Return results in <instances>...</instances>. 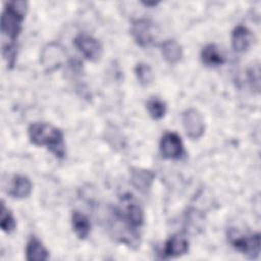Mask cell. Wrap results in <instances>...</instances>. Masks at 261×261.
<instances>
[{"label": "cell", "instance_id": "obj_17", "mask_svg": "<svg viewBox=\"0 0 261 261\" xmlns=\"http://www.w3.org/2000/svg\"><path fill=\"white\" fill-rule=\"evenodd\" d=\"M71 226L76 237L81 240L87 239L90 234L91 223L89 219L79 211H74L71 215Z\"/></svg>", "mask_w": 261, "mask_h": 261}, {"label": "cell", "instance_id": "obj_4", "mask_svg": "<svg viewBox=\"0 0 261 261\" xmlns=\"http://www.w3.org/2000/svg\"><path fill=\"white\" fill-rule=\"evenodd\" d=\"M229 242L231 246L239 252L243 253L251 259H255L260 253V233L237 236L229 234Z\"/></svg>", "mask_w": 261, "mask_h": 261}, {"label": "cell", "instance_id": "obj_7", "mask_svg": "<svg viewBox=\"0 0 261 261\" xmlns=\"http://www.w3.org/2000/svg\"><path fill=\"white\" fill-rule=\"evenodd\" d=\"M74 45L83 56L90 61H98L101 58L103 48L101 43L94 37L81 33L74 38Z\"/></svg>", "mask_w": 261, "mask_h": 261}, {"label": "cell", "instance_id": "obj_20", "mask_svg": "<svg viewBox=\"0 0 261 261\" xmlns=\"http://www.w3.org/2000/svg\"><path fill=\"white\" fill-rule=\"evenodd\" d=\"M0 225H1V229L6 233H10L11 231H13L16 226V222H15V219H14L12 213L8 210V208H6V206L3 202L1 204Z\"/></svg>", "mask_w": 261, "mask_h": 261}, {"label": "cell", "instance_id": "obj_2", "mask_svg": "<svg viewBox=\"0 0 261 261\" xmlns=\"http://www.w3.org/2000/svg\"><path fill=\"white\" fill-rule=\"evenodd\" d=\"M27 11L28 2L25 1L16 0L6 3L1 15V33L9 43H15L20 34Z\"/></svg>", "mask_w": 261, "mask_h": 261}, {"label": "cell", "instance_id": "obj_9", "mask_svg": "<svg viewBox=\"0 0 261 261\" xmlns=\"http://www.w3.org/2000/svg\"><path fill=\"white\" fill-rule=\"evenodd\" d=\"M65 52L63 48L56 44V43H50L46 47H44L42 54H41V63L44 69L47 72H51L62 64L64 60Z\"/></svg>", "mask_w": 261, "mask_h": 261}, {"label": "cell", "instance_id": "obj_1", "mask_svg": "<svg viewBox=\"0 0 261 261\" xmlns=\"http://www.w3.org/2000/svg\"><path fill=\"white\" fill-rule=\"evenodd\" d=\"M28 134L34 145L47 147L58 158L65 156L64 137L58 127L47 122H35L29 126Z\"/></svg>", "mask_w": 261, "mask_h": 261}, {"label": "cell", "instance_id": "obj_16", "mask_svg": "<svg viewBox=\"0 0 261 261\" xmlns=\"http://www.w3.org/2000/svg\"><path fill=\"white\" fill-rule=\"evenodd\" d=\"M161 51L164 59L170 63L175 64L182 58V48L175 40H166L161 45Z\"/></svg>", "mask_w": 261, "mask_h": 261}, {"label": "cell", "instance_id": "obj_19", "mask_svg": "<svg viewBox=\"0 0 261 261\" xmlns=\"http://www.w3.org/2000/svg\"><path fill=\"white\" fill-rule=\"evenodd\" d=\"M135 73L139 83L143 86L150 85L154 80V73L151 66L145 62H140L136 65Z\"/></svg>", "mask_w": 261, "mask_h": 261}, {"label": "cell", "instance_id": "obj_22", "mask_svg": "<svg viewBox=\"0 0 261 261\" xmlns=\"http://www.w3.org/2000/svg\"><path fill=\"white\" fill-rule=\"evenodd\" d=\"M143 4L145 6H156L158 4V2H143Z\"/></svg>", "mask_w": 261, "mask_h": 261}, {"label": "cell", "instance_id": "obj_15", "mask_svg": "<svg viewBox=\"0 0 261 261\" xmlns=\"http://www.w3.org/2000/svg\"><path fill=\"white\" fill-rule=\"evenodd\" d=\"M25 256L29 261H45L49 258V252L44 245L34 237L31 238L27 244Z\"/></svg>", "mask_w": 261, "mask_h": 261}, {"label": "cell", "instance_id": "obj_6", "mask_svg": "<svg viewBox=\"0 0 261 261\" xmlns=\"http://www.w3.org/2000/svg\"><path fill=\"white\" fill-rule=\"evenodd\" d=\"M130 35L133 36L135 42L142 48L150 47L155 40L154 25L146 18L136 19L132 22Z\"/></svg>", "mask_w": 261, "mask_h": 261}, {"label": "cell", "instance_id": "obj_14", "mask_svg": "<svg viewBox=\"0 0 261 261\" xmlns=\"http://www.w3.org/2000/svg\"><path fill=\"white\" fill-rule=\"evenodd\" d=\"M201 60L205 66L217 67L225 62V57L215 44H208L201 51Z\"/></svg>", "mask_w": 261, "mask_h": 261}, {"label": "cell", "instance_id": "obj_11", "mask_svg": "<svg viewBox=\"0 0 261 261\" xmlns=\"http://www.w3.org/2000/svg\"><path fill=\"white\" fill-rule=\"evenodd\" d=\"M129 178L130 184L136 190L142 193H147L154 182L155 174L152 170L149 169L132 167L129 170Z\"/></svg>", "mask_w": 261, "mask_h": 261}, {"label": "cell", "instance_id": "obj_18", "mask_svg": "<svg viewBox=\"0 0 261 261\" xmlns=\"http://www.w3.org/2000/svg\"><path fill=\"white\" fill-rule=\"evenodd\" d=\"M146 107H147V110H148L150 116L155 120L163 118L166 113L165 102L157 97L150 98L146 103Z\"/></svg>", "mask_w": 261, "mask_h": 261}, {"label": "cell", "instance_id": "obj_8", "mask_svg": "<svg viewBox=\"0 0 261 261\" xmlns=\"http://www.w3.org/2000/svg\"><path fill=\"white\" fill-rule=\"evenodd\" d=\"M159 147L162 156L166 159H179L184 155L181 139L175 133H165L160 140Z\"/></svg>", "mask_w": 261, "mask_h": 261}, {"label": "cell", "instance_id": "obj_3", "mask_svg": "<svg viewBox=\"0 0 261 261\" xmlns=\"http://www.w3.org/2000/svg\"><path fill=\"white\" fill-rule=\"evenodd\" d=\"M132 195L122 198L124 203L122 209H115L113 211L114 217L123 222V225L133 233L138 234L137 230L144 223V212L141 206L133 200Z\"/></svg>", "mask_w": 261, "mask_h": 261}, {"label": "cell", "instance_id": "obj_21", "mask_svg": "<svg viewBox=\"0 0 261 261\" xmlns=\"http://www.w3.org/2000/svg\"><path fill=\"white\" fill-rule=\"evenodd\" d=\"M248 80L251 88L259 93L260 91V66L258 63H254L248 69Z\"/></svg>", "mask_w": 261, "mask_h": 261}, {"label": "cell", "instance_id": "obj_13", "mask_svg": "<svg viewBox=\"0 0 261 261\" xmlns=\"http://www.w3.org/2000/svg\"><path fill=\"white\" fill-rule=\"evenodd\" d=\"M252 34L244 25H238L234 28L231 34V45L234 51L245 52L249 49L252 43Z\"/></svg>", "mask_w": 261, "mask_h": 261}, {"label": "cell", "instance_id": "obj_12", "mask_svg": "<svg viewBox=\"0 0 261 261\" xmlns=\"http://www.w3.org/2000/svg\"><path fill=\"white\" fill-rule=\"evenodd\" d=\"M32 182L29 177L21 174H14L8 185L7 193L15 199H23L30 196L32 192Z\"/></svg>", "mask_w": 261, "mask_h": 261}, {"label": "cell", "instance_id": "obj_5", "mask_svg": "<svg viewBox=\"0 0 261 261\" xmlns=\"http://www.w3.org/2000/svg\"><path fill=\"white\" fill-rule=\"evenodd\" d=\"M182 126L186 135L192 139H200L205 132V123L202 114L195 108H189L181 115Z\"/></svg>", "mask_w": 261, "mask_h": 261}, {"label": "cell", "instance_id": "obj_10", "mask_svg": "<svg viewBox=\"0 0 261 261\" xmlns=\"http://www.w3.org/2000/svg\"><path fill=\"white\" fill-rule=\"evenodd\" d=\"M189 251V241L182 233H175L165 242L162 257L176 258L185 255Z\"/></svg>", "mask_w": 261, "mask_h": 261}]
</instances>
